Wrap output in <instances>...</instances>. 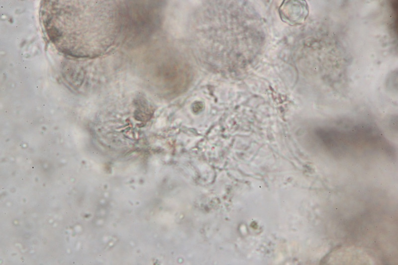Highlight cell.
Segmentation results:
<instances>
[{"label": "cell", "mask_w": 398, "mask_h": 265, "mask_svg": "<svg viewBox=\"0 0 398 265\" xmlns=\"http://www.w3.org/2000/svg\"><path fill=\"white\" fill-rule=\"evenodd\" d=\"M285 5L286 12H283V14L286 20L290 23H301L307 16L308 10L305 1H288Z\"/></svg>", "instance_id": "cell-1"}]
</instances>
